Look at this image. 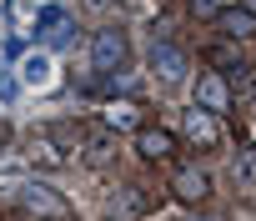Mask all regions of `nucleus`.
I'll return each instance as SVG.
<instances>
[{"label": "nucleus", "mask_w": 256, "mask_h": 221, "mask_svg": "<svg viewBox=\"0 0 256 221\" xmlns=\"http://www.w3.org/2000/svg\"><path fill=\"white\" fill-rule=\"evenodd\" d=\"M10 20H16V26L30 20V6H26V0H10Z\"/></svg>", "instance_id": "a211bd4d"}, {"label": "nucleus", "mask_w": 256, "mask_h": 221, "mask_svg": "<svg viewBox=\"0 0 256 221\" xmlns=\"http://www.w3.org/2000/svg\"><path fill=\"white\" fill-rule=\"evenodd\" d=\"M196 100L211 110V116H226V110H231V90H226L221 76H201L196 80Z\"/></svg>", "instance_id": "6e6552de"}, {"label": "nucleus", "mask_w": 256, "mask_h": 221, "mask_svg": "<svg viewBox=\"0 0 256 221\" xmlns=\"http://www.w3.org/2000/svg\"><path fill=\"white\" fill-rule=\"evenodd\" d=\"M16 96H20V80H16L6 66H0V100H16Z\"/></svg>", "instance_id": "dca6fc26"}, {"label": "nucleus", "mask_w": 256, "mask_h": 221, "mask_svg": "<svg viewBox=\"0 0 256 221\" xmlns=\"http://www.w3.org/2000/svg\"><path fill=\"white\" fill-rule=\"evenodd\" d=\"M20 201H26V211H36V216H46V221H66V201H60V191L56 186H40V181H26L20 186Z\"/></svg>", "instance_id": "7ed1b4c3"}, {"label": "nucleus", "mask_w": 256, "mask_h": 221, "mask_svg": "<svg viewBox=\"0 0 256 221\" xmlns=\"http://www.w3.org/2000/svg\"><path fill=\"white\" fill-rule=\"evenodd\" d=\"M141 211V191H120V206H116V216H136Z\"/></svg>", "instance_id": "f3484780"}, {"label": "nucleus", "mask_w": 256, "mask_h": 221, "mask_svg": "<svg viewBox=\"0 0 256 221\" xmlns=\"http://www.w3.org/2000/svg\"><path fill=\"white\" fill-rule=\"evenodd\" d=\"M90 66H96L100 76H106V70H120V66H126V36L110 30V26L96 30V40H90Z\"/></svg>", "instance_id": "f03ea898"}, {"label": "nucleus", "mask_w": 256, "mask_h": 221, "mask_svg": "<svg viewBox=\"0 0 256 221\" xmlns=\"http://www.w3.org/2000/svg\"><path fill=\"white\" fill-rule=\"evenodd\" d=\"M226 10H231V0H191L196 20H211V16H226Z\"/></svg>", "instance_id": "4468645a"}, {"label": "nucleus", "mask_w": 256, "mask_h": 221, "mask_svg": "<svg viewBox=\"0 0 256 221\" xmlns=\"http://www.w3.org/2000/svg\"><path fill=\"white\" fill-rule=\"evenodd\" d=\"M206 60H211L216 70H226V66L236 70V46H226V40H216V46H206Z\"/></svg>", "instance_id": "ddd939ff"}, {"label": "nucleus", "mask_w": 256, "mask_h": 221, "mask_svg": "<svg viewBox=\"0 0 256 221\" xmlns=\"http://www.w3.org/2000/svg\"><path fill=\"white\" fill-rule=\"evenodd\" d=\"M136 151H141L146 161H166V156L176 151V136H171L166 126H141V131H136Z\"/></svg>", "instance_id": "0eeeda50"}, {"label": "nucleus", "mask_w": 256, "mask_h": 221, "mask_svg": "<svg viewBox=\"0 0 256 221\" xmlns=\"http://www.w3.org/2000/svg\"><path fill=\"white\" fill-rule=\"evenodd\" d=\"M80 156H86V166H96V171H100V166H110V161H116V141H110V136H86Z\"/></svg>", "instance_id": "9b49d317"}, {"label": "nucleus", "mask_w": 256, "mask_h": 221, "mask_svg": "<svg viewBox=\"0 0 256 221\" xmlns=\"http://www.w3.org/2000/svg\"><path fill=\"white\" fill-rule=\"evenodd\" d=\"M181 131H186V141L201 146V151H211V146L221 141V131H216V121H211V110H206V106H201V110H196V106L186 110V116H181Z\"/></svg>", "instance_id": "39448f33"}, {"label": "nucleus", "mask_w": 256, "mask_h": 221, "mask_svg": "<svg viewBox=\"0 0 256 221\" xmlns=\"http://www.w3.org/2000/svg\"><path fill=\"white\" fill-rule=\"evenodd\" d=\"M36 36H40L46 46H56V50H60V46H76V20H70L60 6H46V10L36 16Z\"/></svg>", "instance_id": "f257e3e1"}, {"label": "nucleus", "mask_w": 256, "mask_h": 221, "mask_svg": "<svg viewBox=\"0 0 256 221\" xmlns=\"http://www.w3.org/2000/svg\"><path fill=\"white\" fill-rule=\"evenodd\" d=\"M50 56H40V50H30L26 60H20V86H30V90H46L50 86Z\"/></svg>", "instance_id": "9d476101"}, {"label": "nucleus", "mask_w": 256, "mask_h": 221, "mask_svg": "<svg viewBox=\"0 0 256 221\" xmlns=\"http://www.w3.org/2000/svg\"><path fill=\"white\" fill-rule=\"evenodd\" d=\"M226 36H256V16L251 10H226Z\"/></svg>", "instance_id": "f8f14e48"}, {"label": "nucleus", "mask_w": 256, "mask_h": 221, "mask_svg": "<svg viewBox=\"0 0 256 221\" xmlns=\"http://www.w3.org/2000/svg\"><path fill=\"white\" fill-rule=\"evenodd\" d=\"M106 126H116V131L136 126V106H116V110H106Z\"/></svg>", "instance_id": "2eb2a0df"}, {"label": "nucleus", "mask_w": 256, "mask_h": 221, "mask_svg": "<svg viewBox=\"0 0 256 221\" xmlns=\"http://www.w3.org/2000/svg\"><path fill=\"white\" fill-rule=\"evenodd\" d=\"M186 221H211V216H186Z\"/></svg>", "instance_id": "6ab92c4d"}, {"label": "nucleus", "mask_w": 256, "mask_h": 221, "mask_svg": "<svg viewBox=\"0 0 256 221\" xmlns=\"http://www.w3.org/2000/svg\"><path fill=\"white\" fill-rule=\"evenodd\" d=\"M26 161L40 166V171H60V166H66V151H60L50 136H30V141H26Z\"/></svg>", "instance_id": "1a4fd4ad"}, {"label": "nucleus", "mask_w": 256, "mask_h": 221, "mask_svg": "<svg viewBox=\"0 0 256 221\" xmlns=\"http://www.w3.org/2000/svg\"><path fill=\"white\" fill-rule=\"evenodd\" d=\"M171 191H176V201L196 206V201H206V196H211V176H206L201 166H181V171L171 176Z\"/></svg>", "instance_id": "20e7f679"}, {"label": "nucleus", "mask_w": 256, "mask_h": 221, "mask_svg": "<svg viewBox=\"0 0 256 221\" xmlns=\"http://www.w3.org/2000/svg\"><path fill=\"white\" fill-rule=\"evenodd\" d=\"M151 70H156L166 86H176V80H186V56H181L171 40H156V46H151Z\"/></svg>", "instance_id": "423d86ee"}]
</instances>
